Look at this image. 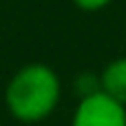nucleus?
<instances>
[{"label": "nucleus", "mask_w": 126, "mask_h": 126, "mask_svg": "<svg viewBox=\"0 0 126 126\" xmlns=\"http://www.w3.org/2000/svg\"><path fill=\"white\" fill-rule=\"evenodd\" d=\"M60 100V80L44 64L20 69L7 86L9 113L20 122L44 120Z\"/></svg>", "instance_id": "f257e3e1"}, {"label": "nucleus", "mask_w": 126, "mask_h": 126, "mask_svg": "<svg viewBox=\"0 0 126 126\" xmlns=\"http://www.w3.org/2000/svg\"><path fill=\"white\" fill-rule=\"evenodd\" d=\"M73 126H126L124 104L104 91L86 93L73 115Z\"/></svg>", "instance_id": "f03ea898"}, {"label": "nucleus", "mask_w": 126, "mask_h": 126, "mask_svg": "<svg viewBox=\"0 0 126 126\" xmlns=\"http://www.w3.org/2000/svg\"><path fill=\"white\" fill-rule=\"evenodd\" d=\"M102 91L126 104V58L111 62L102 73Z\"/></svg>", "instance_id": "7ed1b4c3"}, {"label": "nucleus", "mask_w": 126, "mask_h": 126, "mask_svg": "<svg viewBox=\"0 0 126 126\" xmlns=\"http://www.w3.org/2000/svg\"><path fill=\"white\" fill-rule=\"evenodd\" d=\"M80 9H84V11H97V9H102V7H106L109 2H113V0H73Z\"/></svg>", "instance_id": "20e7f679"}]
</instances>
